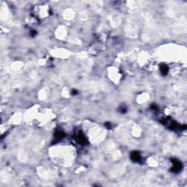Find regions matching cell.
Wrapping results in <instances>:
<instances>
[{
  "instance_id": "6da1fadb",
  "label": "cell",
  "mask_w": 187,
  "mask_h": 187,
  "mask_svg": "<svg viewBox=\"0 0 187 187\" xmlns=\"http://www.w3.org/2000/svg\"><path fill=\"white\" fill-rule=\"evenodd\" d=\"M172 171L174 172H178L181 170V167H182V165H181V163L177 160V159H173L172 160Z\"/></svg>"
},
{
  "instance_id": "7a4b0ae2",
  "label": "cell",
  "mask_w": 187,
  "mask_h": 187,
  "mask_svg": "<svg viewBox=\"0 0 187 187\" xmlns=\"http://www.w3.org/2000/svg\"><path fill=\"white\" fill-rule=\"evenodd\" d=\"M131 159L133 161V162H139L141 161V156L140 154L137 152V151H133L132 154H131Z\"/></svg>"
},
{
  "instance_id": "3957f363",
  "label": "cell",
  "mask_w": 187,
  "mask_h": 187,
  "mask_svg": "<svg viewBox=\"0 0 187 187\" xmlns=\"http://www.w3.org/2000/svg\"><path fill=\"white\" fill-rule=\"evenodd\" d=\"M77 141L81 145L86 143V139L85 136L81 132H79V134H78V135H77Z\"/></svg>"
},
{
  "instance_id": "277c9868",
  "label": "cell",
  "mask_w": 187,
  "mask_h": 187,
  "mask_svg": "<svg viewBox=\"0 0 187 187\" xmlns=\"http://www.w3.org/2000/svg\"><path fill=\"white\" fill-rule=\"evenodd\" d=\"M168 70H169V69H168L167 66H166L164 64H162L160 67V71L162 75H167L168 73Z\"/></svg>"
},
{
  "instance_id": "5b68a950",
  "label": "cell",
  "mask_w": 187,
  "mask_h": 187,
  "mask_svg": "<svg viewBox=\"0 0 187 187\" xmlns=\"http://www.w3.org/2000/svg\"><path fill=\"white\" fill-rule=\"evenodd\" d=\"M64 136H65V134L64 132H61V131H58V132H56L55 133V138H56V139L57 140L62 139Z\"/></svg>"
},
{
  "instance_id": "8992f818",
  "label": "cell",
  "mask_w": 187,
  "mask_h": 187,
  "mask_svg": "<svg viewBox=\"0 0 187 187\" xmlns=\"http://www.w3.org/2000/svg\"><path fill=\"white\" fill-rule=\"evenodd\" d=\"M77 93H78L77 91H75V90H73V91H72V94H77Z\"/></svg>"
}]
</instances>
